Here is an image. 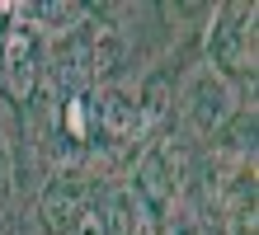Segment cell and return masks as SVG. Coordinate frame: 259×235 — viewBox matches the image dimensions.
Wrapping results in <instances>:
<instances>
[{
	"instance_id": "1",
	"label": "cell",
	"mask_w": 259,
	"mask_h": 235,
	"mask_svg": "<svg viewBox=\"0 0 259 235\" xmlns=\"http://www.w3.org/2000/svg\"><path fill=\"white\" fill-rule=\"evenodd\" d=\"M184 104H189V118H193V127H222L226 118H231V89L222 85V75H212V71H198L193 75V85L184 94Z\"/></svg>"
},
{
	"instance_id": "2",
	"label": "cell",
	"mask_w": 259,
	"mask_h": 235,
	"mask_svg": "<svg viewBox=\"0 0 259 235\" xmlns=\"http://www.w3.org/2000/svg\"><path fill=\"white\" fill-rule=\"evenodd\" d=\"M85 216V179L80 174H57L42 193V221L48 230H71Z\"/></svg>"
},
{
	"instance_id": "3",
	"label": "cell",
	"mask_w": 259,
	"mask_h": 235,
	"mask_svg": "<svg viewBox=\"0 0 259 235\" xmlns=\"http://www.w3.org/2000/svg\"><path fill=\"white\" fill-rule=\"evenodd\" d=\"M0 61H5V85H10V94H14V99H24V94L33 89V75H38V42H33V33H28V28H10Z\"/></svg>"
},
{
	"instance_id": "4",
	"label": "cell",
	"mask_w": 259,
	"mask_h": 235,
	"mask_svg": "<svg viewBox=\"0 0 259 235\" xmlns=\"http://www.w3.org/2000/svg\"><path fill=\"white\" fill-rule=\"evenodd\" d=\"M137 127H142V108H137L132 94L109 89V94H99V99H95V136L127 141Z\"/></svg>"
},
{
	"instance_id": "5",
	"label": "cell",
	"mask_w": 259,
	"mask_h": 235,
	"mask_svg": "<svg viewBox=\"0 0 259 235\" xmlns=\"http://www.w3.org/2000/svg\"><path fill=\"white\" fill-rule=\"evenodd\" d=\"M189 235H193V230H189Z\"/></svg>"
}]
</instances>
